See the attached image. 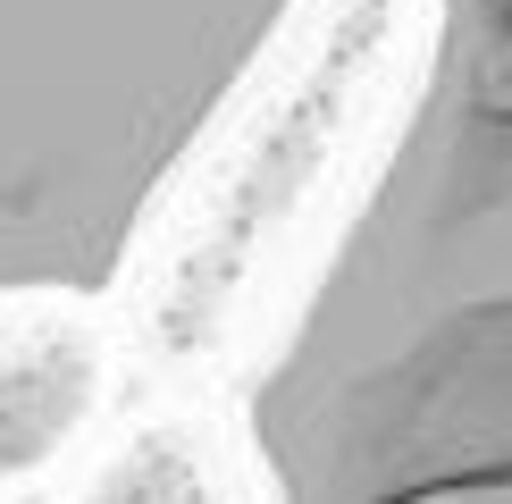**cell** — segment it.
<instances>
[{
    "label": "cell",
    "mask_w": 512,
    "mask_h": 504,
    "mask_svg": "<svg viewBox=\"0 0 512 504\" xmlns=\"http://www.w3.org/2000/svg\"><path fill=\"white\" fill-rule=\"evenodd\" d=\"M244 429L277 504H512V0H437L420 93Z\"/></svg>",
    "instance_id": "obj_1"
},
{
    "label": "cell",
    "mask_w": 512,
    "mask_h": 504,
    "mask_svg": "<svg viewBox=\"0 0 512 504\" xmlns=\"http://www.w3.org/2000/svg\"><path fill=\"white\" fill-rule=\"evenodd\" d=\"M303 0H0V294L110 286Z\"/></svg>",
    "instance_id": "obj_2"
}]
</instances>
